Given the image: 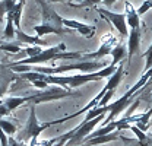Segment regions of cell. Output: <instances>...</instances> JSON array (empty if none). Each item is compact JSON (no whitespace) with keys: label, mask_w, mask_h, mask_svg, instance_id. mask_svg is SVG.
Masks as SVG:
<instances>
[{"label":"cell","mask_w":152,"mask_h":146,"mask_svg":"<svg viewBox=\"0 0 152 146\" xmlns=\"http://www.w3.org/2000/svg\"><path fill=\"white\" fill-rule=\"evenodd\" d=\"M9 114H10V112H9V110L0 102V118H3V117H6V115H9Z\"/></svg>","instance_id":"obj_28"},{"label":"cell","mask_w":152,"mask_h":146,"mask_svg":"<svg viewBox=\"0 0 152 146\" xmlns=\"http://www.w3.org/2000/svg\"><path fill=\"white\" fill-rule=\"evenodd\" d=\"M41 51H42L41 47H38V45H29V47L23 48L20 53H26V57H25V58H29V57H35V55H38Z\"/></svg>","instance_id":"obj_22"},{"label":"cell","mask_w":152,"mask_h":146,"mask_svg":"<svg viewBox=\"0 0 152 146\" xmlns=\"http://www.w3.org/2000/svg\"><path fill=\"white\" fill-rule=\"evenodd\" d=\"M45 76H47V74H41V73H37V72L20 73V77L25 79V80H29L31 83L35 82V80H45Z\"/></svg>","instance_id":"obj_21"},{"label":"cell","mask_w":152,"mask_h":146,"mask_svg":"<svg viewBox=\"0 0 152 146\" xmlns=\"http://www.w3.org/2000/svg\"><path fill=\"white\" fill-rule=\"evenodd\" d=\"M120 139V131L115 130L110 134H105V136H98V137H94V139H86L82 142L80 146H98V145H104V143H108V142H114Z\"/></svg>","instance_id":"obj_12"},{"label":"cell","mask_w":152,"mask_h":146,"mask_svg":"<svg viewBox=\"0 0 152 146\" xmlns=\"http://www.w3.org/2000/svg\"><path fill=\"white\" fill-rule=\"evenodd\" d=\"M0 128L7 134V136H12V134H15L16 133V126L13 124V123H10V121H6V120H3V118H0Z\"/></svg>","instance_id":"obj_20"},{"label":"cell","mask_w":152,"mask_h":146,"mask_svg":"<svg viewBox=\"0 0 152 146\" xmlns=\"http://www.w3.org/2000/svg\"><path fill=\"white\" fill-rule=\"evenodd\" d=\"M0 102L9 110V112L12 114L13 110H16L18 107L26 104V96H7V98H3Z\"/></svg>","instance_id":"obj_14"},{"label":"cell","mask_w":152,"mask_h":146,"mask_svg":"<svg viewBox=\"0 0 152 146\" xmlns=\"http://www.w3.org/2000/svg\"><path fill=\"white\" fill-rule=\"evenodd\" d=\"M37 3L41 6V13H42V22L39 25L34 26V31L37 36H44L48 34H57V35H64L70 34L72 29L63 28L61 25V16L53 9V6L48 3V0H37Z\"/></svg>","instance_id":"obj_2"},{"label":"cell","mask_w":152,"mask_h":146,"mask_svg":"<svg viewBox=\"0 0 152 146\" xmlns=\"http://www.w3.org/2000/svg\"><path fill=\"white\" fill-rule=\"evenodd\" d=\"M22 10H23V3L16 1V6L12 9L10 13H7L10 18L13 19V25L16 26V29H20V16H22Z\"/></svg>","instance_id":"obj_16"},{"label":"cell","mask_w":152,"mask_h":146,"mask_svg":"<svg viewBox=\"0 0 152 146\" xmlns=\"http://www.w3.org/2000/svg\"><path fill=\"white\" fill-rule=\"evenodd\" d=\"M4 92H6V86H4V88H0V98H3Z\"/></svg>","instance_id":"obj_33"},{"label":"cell","mask_w":152,"mask_h":146,"mask_svg":"<svg viewBox=\"0 0 152 146\" xmlns=\"http://www.w3.org/2000/svg\"><path fill=\"white\" fill-rule=\"evenodd\" d=\"M0 50H4V51H10V53H20L22 48L19 44H4V45H0Z\"/></svg>","instance_id":"obj_24"},{"label":"cell","mask_w":152,"mask_h":146,"mask_svg":"<svg viewBox=\"0 0 152 146\" xmlns=\"http://www.w3.org/2000/svg\"><path fill=\"white\" fill-rule=\"evenodd\" d=\"M15 38L18 39L19 42H23V44H29V45H45V41L39 39V36H31V35H26L22 29H15Z\"/></svg>","instance_id":"obj_13"},{"label":"cell","mask_w":152,"mask_h":146,"mask_svg":"<svg viewBox=\"0 0 152 146\" xmlns=\"http://www.w3.org/2000/svg\"><path fill=\"white\" fill-rule=\"evenodd\" d=\"M152 9V0H145L140 6H139V9H137V15L139 16H142V15H145L148 10H151Z\"/></svg>","instance_id":"obj_23"},{"label":"cell","mask_w":152,"mask_h":146,"mask_svg":"<svg viewBox=\"0 0 152 146\" xmlns=\"http://www.w3.org/2000/svg\"><path fill=\"white\" fill-rule=\"evenodd\" d=\"M124 18H126V23L130 29L140 28V16L137 15V10L133 7L130 1L124 3Z\"/></svg>","instance_id":"obj_11"},{"label":"cell","mask_w":152,"mask_h":146,"mask_svg":"<svg viewBox=\"0 0 152 146\" xmlns=\"http://www.w3.org/2000/svg\"><path fill=\"white\" fill-rule=\"evenodd\" d=\"M0 145L1 146H9V137H7V134L0 128Z\"/></svg>","instance_id":"obj_26"},{"label":"cell","mask_w":152,"mask_h":146,"mask_svg":"<svg viewBox=\"0 0 152 146\" xmlns=\"http://www.w3.org/2000/svg\"><path fill=\"white\" fill-rule=\"evenodd\" d=\"M111 55H113L111 64L117 67V66H118V63L127 57V50L124 48V45H123V44H117V45H115V48L111 51Z\"/></svg>","instance_id":"obj_15"},{"label":"cell","mask_w":152,"mask_h":146,"mask_svg":"<svg viewBox=\"0 0 152 146\" xmlns=\"http://www.w3.org/2000/svg\"><path fill=\"white\" fill-rule=\"evenodd\" d=\"M15 6H16V0H0V20H3L4 15L10 13Z\"/></svg>","instance_id":"obj_18"},{"label":"cell","mask_w":152,"mask_h":146,"mask_svg":"<svg viewBox=\"0 0 152 146\" xmlns=\"http://www.w3.org/2000/svg\"><path fill=\"white\" fill-rule=\"evenodd\" d=\"M9 146H26V145L20 143V142H18L16 139H13V137L10 136V137H9Z\"/></svg>","instance_id":"obj_29"},{"label":"cell","mask_w":152,"mask_h":146,"mask_svg":"<svg viewBox=\"0 0 152 146\" xmlns=\"http://www.w3.org/2000/svg\"><path fill=\"white\" fill-rule=\"evenodd\" d=\"M67 121V115L63 117V118H58V120H53V121H47V123H38L37 118V112H35V105H29V117H28V121L25 124V128L22 130L20 133V140H31L29 146H37V139L38 136L45 130V128L51 127L54 124H60V123H64Z\"/></svg>","instance_id":"obj_5"},{"label":"cell","mask_w":152,"mask_h":146,"mask_svg":"<svg viewBox=\"0 0 152 146\" xmlns=\"http://www.w3.org/2000/svg\"><path fill=\"white\" fill-rule=\"evenodd\" d=\"M72 95H75V92L69 91V89H63L60 86H54V88H47V89H44V91H41V92L28 95L26 96V104L37 105V104H41V102L57 101V99L67 98V96H72Z\"/></svg>","instance_id":"obj_6"},{"label":"cell","mask_w":152,"mask_h":146,"mask_svg":"<svg viewBox=\"0 0 152 146\" xmlns=\"http://www.w3.org/2000/svg\"><path fill=\"white\" fill-rule=\"evenodd\" d=\"M99 1H101V0H82L83 4H86V3H88V4H96V3H99Z\"/></svg>","instance_id":"obj_30"},{"label":"cell","mask_w":152,"mask_h":146,"mask_svg":"<svg viewBox=\"0 0 152 146\" xmlns=\"http://www.w3.org/2000/svg\"><path fill=\"white\" fill-rule=\"evenodd\" d=\"M140 47V28L136 29H130L129 32V42H127V63H132V57L137 51Z\"/></svg>","instance_id":"obj_10"},{"label":"cell","mask_w":152,"mask_h":146,"mask_svg":"<svg viewBox=\"0 0 152 146\" xmlns=\"http://www.w3.org/2000/svg\"><path fill=\"white\" fill-rule=\"evenodd\" d=\"M96 12L99 15H102V18L107 19L110 23H113L114 28L118 31V34L121 36H129V29H127V23H126V18L123 13H115L111 10L102 9V7H95Z\"/></svg>","instance_id":"obj_8"},{"label":"cell","mask_w":152,"mask_h":146,"mask_svg":"<svg viewBox=\"0 0 152 146\" xmlns=\"http://www.w3.org/2000/svg\"><path fill=\"white\" fill-rule=\"evenodd\" d=\"M64 3V1H69L70 4H72V0H48V3Z\"/></svg>","instance_id":"obj_32"},{"label":"cell","mask_w":152,"mask_h":146,"mask_svg":"<svg viewBox=\"0 0 152 146\" xmlns=\"http://www.w3.org/2000/svg\"><path fill=\"white\" fill-rule=\"evenodd\" d=\"M15 25H13V19L10 18L9 15H6V26H4V31H3V35L4 38H15Z\"/></svg>","instance_id":"obj_19"},{"label":"cell","mask_w":152,"mask_h":146,"mask_svg":"<svg viewBox=\"0 0 152 146\" xmlns=\"http://www.w3.org/2000/svg\"><path fill=\"white\" fill-rule=\"evenodd\" d=\"M61 25H63V26H66V28H69V29H72V31L79 32L80 35L85 36V38H92V36H94V34H95V31H96V28H95L94 25L82 23V22L75 20V19H64V18H61Z\"/></svg>","instance_id":"obj_9"},{"label":"cell","mask_w":152,"mask_h":146,"mask_svg":"<svg viewBox=\"0 0 152 146\" xmlns=\"http://www.w3.org/2000/svg\"><path fill=\"white\" fill-rule=\"evenodd\" d=\"M80 53L77 51H66V44L60 42L54 47H50L47 50H42L41 53L35 57H29V58H20L19 61L10 63L13 66H34L39 63H47V61H57V60H72V58H80Z\"/></svg>","instance_id":"obj_4"},{"label":"cell","mask_w":152,"mask_h":146,"mask_svg":"<svg viewBox=\"0 0 152 146\" xmlns=\"http://www.w3.org/2000/svg\"><path fill=\"white\" fill-rule=\"evenodd\" d=\"M151 77H152V69H151V70L143 72L142 77L137 80V83H136L134 86H132L129 91H127L124 95H123V96H121V98H118L117 101H114V102H111V104L105 105V107H107V112H108V115L104 118L102 124L105 126V124H108V123L114 121V120L117 118V115H118V114H121L124 110H126L129 105H130V104H132L134 95L142 91V88H143V86H146V83H148V80H149Z\"/></svg>","instance_id":"obj_3"},{"label":"cell","mask_w":152,"mask_h":146,"mask_svg":"<svg viewBox=\"0 0 152 146\" xmlns=\"http://www.w3.org/2000/svg\"><path fill=\"white\" fill-rule=\"evenodd\" d=\"M117 44H120V39L114 34H111V32H107V34H104L101 36V45H99V48L96 51H94V53H85V54L80 55V58L82 60H95V61L102 60L105 55L111 54V51L115 48Z\"/></svg>","instance_id":"obj_7"},{"label":"cell","mask_w":152,"mask_h":146,"mask_svg":"<svg viewBox=\"0 0 152 146\" xmlns=\"http://www.w3.org/2000/svg\"><path fill=\"white\" fill-rule=\"evenodd\" d=\"M16 1H19V3H23V4H25V1H26V0H16Z\"/></svg>","instance_id":"obj_34"},{"label":"cell","mask_w":152,"mask_h":146,"mask_svg":"<svg viewBox=\"0 0 152 146\" xmlns=\"http://www.w3.org/2000/svg\"><path fill=\"white\" fill-rule=\"evenodd\" d=\"M129 130H130V131H133V133H134V136L137 137V140H139V146H149V145H151L149 136H148L145 131H142L140 128H137L136 126H132V124H130Z\"/></svg>","instance_id":"obj_17"},{"label":"cell","mask_w":152,"mask_h":146,"mask_svg":"<svg viewBox=\"0 0 152 146\" xmlns=\"http://www.w3.org/2000/svg\"><path fill=\"white\" fill-rule=\"evenodd\" d=\"M32 85L38 89H47L48 88V83L45 80H35V82H32Z\"/></svg>","instance_id":"obj_27"},{"label":"cell","mask_w":152,"mask_h":146,"mask_svg":"<svg viewBox=\"0 0 152 146\" xmlns=\"http://www.w3.org/2000/svg\"><path fill=\"white\" fill-rule=\"evenodd\" d=\"M102 1V4H105V6H111V4H114L117 0H101Z\"/></svg>","instance_id":"obj_31"},{"label":"cell","mask_w":152,"mask_h":146,"mask_svg":"<svg viewBox=\"0 0 152 146\" xmlns=\"http://www.w3.org/2000/svg\"><path fill=\"white\" fill-rule=\"evenodd\" d=\"M145 60H146V66H145V72L152 69V44L149 45V48L146 50V53L143 54Z\"/></svg>","instance_id":"obj_25"},{"label":"cell","mask_w":152,"mask_h":146,"mask_svg":"<svg viewBox=\"0 0 152 146\" xmlns=\"http://www.w3.org/2000/svg\"><path fill=\"white\" fill-rule=\"evenodd\" d=\"M115 66L110 64V66H105L104 69L98 70L94 73H88V74H73V76H45V82L50 85H57V86H63L64 89H75L79 88L88 82H96V80H101L104 77H110L114 72H115Z\"/></svg>","instance_id":"obj_1"}]
</instances>
